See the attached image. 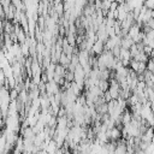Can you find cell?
Segmentation results:
<instances>
[{"instance_id": "1", "label": "cell", "mask_w": 154, "mask_h": 154, "mask_svg": "<svg viewBox=\"0 0 154 154\" xmlns=\"http://www.w3.org/2000/svg\"><path fill=\"white\" fill-rule=\"evenodd\" d=\"M91 52H93V54H95V55L102 54V53L105 52V42H102V41H100V40H96L95 43H94V46H93V48H91Z\"/></svg>"}, {"instance_id": "2", "label": "cell", "mask_w": 154, "mask_h": 154, "mask_svg": "<svg viewBox=\"0 0 154 154\" xmlns=\"http://www.w3.org/2000/svg\"><path fill=\"white\" fill-rule=\"evenodd\" d=\"M0 69H1V67H0Z\"/></svg>"}]
</instances>
